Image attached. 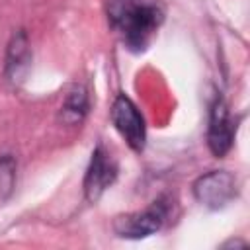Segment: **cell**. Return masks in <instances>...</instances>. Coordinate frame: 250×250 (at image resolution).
<instances>
[{
    "label": "cell",
    "mask_w": 250,
    "mask_h": 250,
    "mask_svg": "<svg viewBox=\"0 0 250 250\" xmlns=\"http://www.w3.org/2000/svg\"><path fill=\"white\" fill-rule=\"evenodd\" d=\"M170 211H172L170 199L168 197H158L156 201H152L143 211L117 217L113 221V230H115L117 236L131 238V240L150 236L166 225V221L170 217Z\"/></svg>",
    "instance_id": "7a4b0ae2"
},
{
    "label": "cell",
    "mask_w": 250,
    "mask_h": 250,
    "mask_svg": "<svg viewBox=\"0 0 250 250\" xmlns=\"http://www.w3.org/2000/svg\"><path fill=\"white\" fill-rule=\"evenodd\" d=\"M16 186V160L10 154L0 156V205L12 195Z\"/></svg>",
    "instance_id": "9c48e42d"
},
{
    "label": "cell",
    "mask_w": 250,
    "mask_h": 250,
    "mask_svg": "<svg viewBox=\"0 0 250 250\" xmlns=\"http://www.w3.org/2000/svg\"><path fill=\"white\" fill-rule=\"evenodd\" d=\"M117 162L113 156L104 148V145H98L92 152L86 176H84V193L90 203H96L107 188L113 186L117 180Z\"/></svg>",
    "instance_id": "8992f818"
},
{
    "label": "cell",
    "mask_w": 250,
    "mask_h": 250,
    "mask_svg": "<svg viewBox=\"0 0 250 250\" xmlns=\"http://www.w3.org/2000/svg\"><path fill=\"white\" fill-rule=\"evenodd\" d=\"M105 18L129 51L143 53L164 23L166 8L160 0H105Z\"/></svg>",
    "instance_id": "6da1fadb"
},
{
    "label": "cell",
    "mask_w": 250,
    "mask_h": 250,
    "mask_svg": "<svg viewBox=\"0 0 250 250\" xmlns=\"http://www.w3.org/2000/svg\"><path fill=\"white\" fill-rule=\"evenodd\" d=\"M236 123L238 119L230 115L225 100L215 98V102L211 104L209 127H207V145L213 156L221 158L232 148V143L236 137Z\"/></svg>",
    "instance_id": "5b68a950"
},
{
    "label": "cell",
    "mask_w": 250,
    "mask_h": 250,
    "mask_svg": "<svg viewBox=\"0 0 250 250\" xmlns=\"http://www.w3.org/2000/svg\"><path fill=\"white\" fill-rule=\"evenodd\" d=\"M31 64V49L27 41V33L20 29L12 35L8 49H6V64H4V76L12 84H20Z\"/></svg>",
    "instance_id": "52a82bcc"
},
{
    "label": "cell",
    "mask_w": 250,
    "mask_h": 250,
    "mask_svg": "<svg viewBox=\"0 0 250 250\" xmlns=\"http://www.w3.org/2000/svg\"><path fill=\"white\" fill-rule=\"evenodd\" d=\"M88 105L90 104H88V92H86V88L84 86H74L66 94L62 105H61V119L64 123H68V125H76L88 113Z\"/></svg>",
    "instance_id": "ba28073f"
},
{
    "label": "cell",
    "mask_w": 250,
    "mask_h": 250,
    "mask_svg": "<svg viewBox=\"0 0 250 250\" xmlns=\"http://www.w3.org/2000/svg\"><path fill=\"white\" fill-rule=\"evenodd\" d=\"M236 178L227 170H211L193 182V195L207 209L227 207L236 197Z\"/></svg>",
    "instance_id": "3957f363"
},
{
    "label": "cell",
    "mask_w": 250,
    "mask_h": 250,
    "mask_svg": "<svg viewBox=\"0 0 250 250\" xmlns=\"http://www.w3.org/2000/svg\"><path fill=\"white\" fill-rule=\"evenodd\" d=\"M109 115H111L113 127L119 131V135L125 139V143L133 150L141 152L146 143V127H145V119H143L141 111L137 109V105L125 94H119L113 100Z\"/></svg>",
    "instance_id": "277c9868"
}]
</instances>
